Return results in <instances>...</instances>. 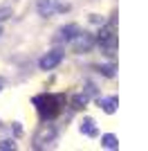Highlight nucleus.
<instances>
[{"mask_svg":"<svg viewBox=\"0 0 148 151\" xmlns=\"http://www.w3.org/2000/svg\"><path fill=\"white\" fill-rule=\"evenodd\" d=\"M56 9H63V7L56 5V0H38V14L41 16H52Z\"/></svg>","mask_w":148,"mask_h":151,"instance_id":"nucleus-3","label":"nucleus"},{"mask_svg":"<svg viewBox=\"0 0 148 151\" xmlns=\"http://www.w3.org/2000/svg\"><path fill=\"white\" fill-rule=\"evenodd\" d=\"M0 34H2V29H0Z\"/></svg>","mask_w":148,"mask_h":151,"instance_id":"nucleus-14","label":"nucleus"},{"mask_svg":"<svg viewBox=\"0 0 148 151\" xmlns=\"http://www.w3.org/2000/svg\"><path fill=\"white\" fill-rule=\"evenodd\" d=\"M61 61H63V52L61 50H52L38 61V65H41V70H54Z\"/></svg>","mask_w":148,"mask_h":151,"instance_id":"nucleus-2","label":"nucleus"},{"mask_svg":"<svg viewBox=\"0 0 148 151\" xmlns=\"http://www.w3.org/2000/svg\"><path fill=\"white\" fill-rule=\"evenodd\" d=\"M76 52H88L90 47H92V36H88V34H76Z\"/></svg>","mask_w":148,"mask_h":151,"instance_id":"nucleus-5","label":"nucleus"},{"mask_svg":"<svg viewBox=\"0 0 148 151\" xmlns=\"http://www.w3.org/2000/svg\"><path fill=\"white\" fill-rule=\"evenodd\" d=\"M9 16H11V9H9V7H0V23L5 18H9Z\"/></svg>","mask_w":148,"mask_h":151,"instance_id":"nucleus-11","label":"nucleus"},{"mask_svg":"<svg viewBox=\"0 0 148 151\" xmlns=\"http://www.w3.org/2000/svg\"><path fill=\"white\" fill-rule=\"evenodd\" d=\"M34 104L38 106V113L47 115V117H52V115L56 113V97H52V95H43V97H36L34 99Z\"/></svg>","mask_w":148,"mask_h":151,"instance_id":"nucleus-1","label":"nucleus"},{"mask_svg":"<svg viewBox=\"0 0 148 151\" xmlns=\"http://www.w3.org/2000/svg\"><path fill=\"white\" fill-rule=\"evenodd\" d=\"M99 106L105 113H115L117 111V97H99Z\"/></svg>","mask_w":148,"mask_h":151,"instance_id":"nucleus-6","label":"nucleus"},{"mask_svg":"<svg viewBox=\"0 0 148 151\" xmlns=\"http://www.w3.org/2000/svg\"><path fill=\"white\" fill-rule=\"evenodd\" d=\"M101 145H103L105 149H117V147H119V142H117V138H115L112 133H105L103 138H101Z\"/></svg>","mask_w":148,"mask_h":151,"instance_id":"nucleus-8","label":"nucleus"},{"mask_svg":"<svg viewBox=\"0 0 148 151\" xmlns=\"http://www.w3.org/2000/svg\"><path fill=\"white\" fill-rule=\"evenodd\" d=\"M76 25H65V27H61L58 29V34H56V41L58 43H63V41H72L74 36H76Z\"/></svg>","mask_w":148,"mask_h":151,"instance_id":"nucleus-4","label":"nucleus"},{"mask_svg":"<svg viewBox=\"0 0 148 151\" xmlns=\"http://www.w3.org/2000/svg\"><path fill=\"white\" fill-rule=\"evenodd\" d=\"M81 131L85 133V135H90V138H92V135H97V126H94V120H92V117H85V120H83Z\"/></svg>","mask_w":148,"mask_h":151,"instance_id":"nucleus-7","label":"nucleus"},{"mask_svg":"<svg viewBox=\"0 0 148 151\" xmlns=\"http://www.w3.org/2000/svg\"><path fill=\"white\" fill-rule=\"evenodd\" d=\"M0 149H16V145H14L11 140H2V142H0Z\"/></svg>","mask_w":148,"mask_h":151,"instance_id":"nucleus-12","label":"nucleus"},{"mask_svg":"<svg viewBox=\"0 0 148 151\" xmlns=\"http://www.w3.org/2000/svg\"><path fill=\"white\" fill-rule=\"evenodd\" d=\"M0 88H2V83H0Z\"/></svg>","mask_w":148,"mask_h":151,"instance_id":"nucleus-13","label":"nucleus"},{"mask_svg":"<svg viewBox=\"0 0 148 151\" xmlns=\"http://www.w3.org/2000/svg\"><path fill=\"white\" fill-rule=\"evenodd\" d=\"M72 104H74V108H83L88 104V95H76L72 99Z\"/></svg>","mask_w":148,"mask_h":151,"instance_id":"nucleus-9","label":"nucleus"},{"mask_svg":"<svg viewBox=\"0 0 148 151\" xmlns=\"http://www.w3.org/2000/svg\"><path fill=\"white\" fill-rule=\"evenodd\" d=\"M99 72H103L105 77H115V68L112 65H99Z\"/></svg>","mask_w":148,"mask_h":151,"instance_id":"nucleus-10","label":"nucleus"}]
</instances>
